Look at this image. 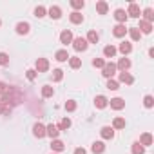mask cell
Returning <instances> with one entry per match:
<instances>
[{"instance_id":"cell-1","label":"cell","mask_w":154,"mask_h":154,"mask_svg":"<svg viewBox=\"0 0 154 154\" xmlns=\"http://www.w3.org/2000/svg\"><path fill=\"white\" fill-rule=\"evenodd\" d=\"M72 47H74L76 51H85V49H87V40L82 38V36L74 38V40H72Z\"/></svg>"},{"instance_id":"cell-2","label":"cell","mask_w":154,"mask_h":154,"mask_svg":"<svg viewBox=\"0 0 154 154\" xmlns=\"http://www.w3.org/2000/svg\"><path fill=\"white\" fill-rule=\"evenodd\" d=\"M114 72H116V65H114V63H105V65H103V72H102V74L105 76V78L111 80L112 76H114Z\"/></svg>"},{"instance_id":"cell-3","label":"cell","mask_w":154,"mask_h":154,"mask_svg":"<svg viewBox=\"0 0 154 154\" xmlns=\"http://www.w3.org/2000/svg\"><path fill=\"white\" fill-rule=\"evenodd\" d=\"M140 15H141V11H140V6L132 2V4L129 6V11H127V17H134V18H140Z\"/></svg>"},{"instance_id":"cell-4","label":"cell","mask_w":154,"mask_h":154,"mask_svg":"<svg viewBox=\"0 0 154 154\" xmlns=\"http://www.w3.org/2000/svg\"><path fill=\"white\" fill-rule=\"evenodd\" d=\"M45 134H47V136H51L53 140H56V138H58V134H60V129H58L56 125H53V123H51V125H47V127H45Z\"/></svg>"},{"instance_id":"cell-5","label":"cell","mask_w":154,"mask_h":154,"mask_svg":"<svg viewBox=\"0 0 154 154\" xmlns=\"http://www.w3.org/2000/svg\"><path fill=\"white\" fill-rule=\"evenodd\" d=\"M47 69H49V62L45 58H38L36 60V71L38 72H45Z\"/></svg>"},{"instance_id":"cell-6","label":"cell","mask_w":154,"mask_h":154,"mask_svg":"<svg viewBox=\"0 0 154 154\" xmlns=\"http://www.w3.org/2000/svg\"><path fill=\"white\" fill-rule=\"evenodd\" d=\"M33 134H35L36 138H44V136H45V125H42V123H35V127H33Z\"/></svg>"},{"instance_id":"cell-7","label":"cell","mask_w":154,"mask_h":154,"mask_svg":"<svg viewBox=\"0 0 154 154\" xmlns=\"http://www.w3.org/2000/svg\"><path fill=\"white\" fill-rule=\"evenodd\" d=\"M60 42H62V44H65V45H67V44H71V42H72V33H71L69 29L62 31V35H60Z\"/></svg>"},{"instance_id":"cell-8","label":"cell","mask_w":154,"mask_h":154,"mask_svg":"<svg viewBox=\"0 0 154 154\" xmlns=\"http://www.w3.org/2000/svg\"><path fill=\"white\" fill-rule=\"evenodd\" d=\"M112 33H114V36H116V38H122V36H125V33H127V29H125V24H118V26L112 29Z\"/></svg>"},{"instance_id":"cell-9","label":"cell","mask_w":154,"mask_h":154,"mask_svg":"<svg viewBox=\"0 0 154 154\" xmlns=\"http://www.w3.org/2000/svg\"><path fill=\"white\" fill-rule=\"evenodd\" d=\"M138 31H140V33L149 35V33L152 31V26H150L149 22H145V20H140V27H138Z\"/></svg>"},{"instance_id":"cell-10","label":"cell","mask_w":154,"mask_h":154,"mask_svg":"<svg viewBox=\"0 0 154 154\" xmlns=\"http://www.w3.org/2000/svg\"><path fill=\"white\" fill-rule=\"evenodd\" d=\"M111 107L116 109V111H120V109L125 107V102H123L122 98H112V100H111Z\"/></svg>"},{"instance_id":"cell-11","label":"cell","mask_w":154,"mask_h":154,"mask_svg":"<svg viewBox=\"0 0 154 154\" xmlns=\"http://www.w3.org/2000/svg\"><path fill=\"white\" fill-rule=\"evenodd\" d=\"M69 18H71V22H72V24H82V22H84V15H82V13H78V11L71 13V17H69Z\"/></svg>"},{"instance_id":"cell-12","label":"cell","mask_w":154,"mask_h":154,"mask_svg":"<svg viewBox=\"0 0 154 154\" xmlns=\"http://www.w3.org/2000/svg\"><path fill=\"white\" fill-rule=\"evenodd\" d=\"M49 17H51V18H60V17H62V9H60L58 6H51V8H49Z\"/></svg>"},{"instance_id":"cell-13","label":"cell","mask_w":154,"mask_h":154,"mask_svg":"<svg viewBox=\"0 0 154 154\" xmlns=\"http://www.w3.org/2000/svg\"><path fill=\"white\" fill-rule=\"evenodd\" d=\"M114 18H116L120 24H123V22L127 20V13H125L123 9H116V11H114Z\"/></svg>"},{"instance_id":"cell-14","label":"cell","mask_w":154,"mask_h":154,"mask_svg":"<svg viewBox=\"0 0 154 154\" xmlns=\"http://www.w3.org/2000/svg\"><path fill=\"white\" fill-rule=\"evenodd\" d=\"M94 103H96V107L98 109H103V107H107V103H109V100L105 98V96H96V100H94Z\"/></svg>"},{"instance_id":"cell-15","label":"cell","mask_w":154,"mask_h":154,"mask_svg":"<svg viewBox=\"0 0 154 154\" xmlns=\"http://www.w3.org/2000/svg\"><path fill=\"white\" fill-rule=\"evenodd\" d=\"M100 134H102V138H105V140H111V138L114 136V131H112V127H103V129L100 131Z\"/></svg>"},{"instance_id":"cell-16","label":"cell","mask_w":154,"mask_h":154,"mask_svg":"<svg viewBox=\"0 0 154 154\" xmlns=\"http://www.w3.org/2000/svg\"><path fill=\"white\" fill-rule=\"evenodd\" d=\"M91 150H93L94 154H102V152L105 150V145H103L102 141H94V143H93V147H91Z\"/></svg>"},{"instance_id":"cell-17","label":"cell","mask_w":154,"mask_h":154,"mask_svg":"<svg viewBox=\"0 0 154 154\" xmlns=\"http://www.w3.org/2000/svg\"><path fill=\"white\" fill-rule=\"evenodd\" d=\"M17 33H18V35H26V33H29V24H27V22H20V24L17 26Z\"/></svg>"},{"instance_id":"cell-18","label":"cell","mask_w":154,"mask_h":154,"mask_svg":"<svg viewBox=\"0 0 154 154\" xmlns=\"http://www.w3.org/2000/svg\"><path fill=\"white\" fill-rule=\"evenodd\" d=\"M116 67H120V69L125 72V71L131 67V60H129V58H120V62H118V65H116Z\"/></svg>"},{"instance_id":"cell-19","label":"cell","mask_w":154,"mask_h":154,"mask_svg":"<svg viewBox=\"0 0 154 154\" xmlns=\"http://www.w3.org/2000/svg\"><path fill=\"white\" fill-rule=\"evenodd\" d=\"M140 143H141L143 147H147V145H152V136H150L149 132L141 134V138H140Z\"/></svg>"},{"instance_id":"cell-20","label":"cell","mask_w":154,"mask_h":154,"mask_svg":"<svg viewBox=\"0 0 154 154\" xmlns=\"http://www.w3.org/2000/svg\"><path fill=\"white\" fill-rule=\"evenodd\" d=\"M51 147H53V150H56V152H62V150L65 149V143H63V141H60V140H53Z\"/></svg>"},{"instance_id":"cell-21","label":"cell","mask_w":154,"mask_h":154,"mask_svg":"<svg viewBox=\"0 0 154 154\" xmlns=\"http://www.w3.org/2000/svg\"><path fill=\"white\" fill-rule=\"evenodd\" d=\"M107 9H109V6H107V2H103V0H100V2L96 4V11H98L100 15H105Z\"/></svg>"},{"instance_id":"cell-22","label":"cell","mask_w":154,"mask_h":154,"mask_svg":"<svg viewBox=\"0 0 154 154\" xmlns=\"http://www.w3.org/2000/svg\"><path fill=\"white\" fill-rule=\"evenodd\" d=\"M103 54H105L107 58H112V56L116 54V47H114V45H105V47H103Z\"/></svg>"},{"instance_id":"cell-23","label":"cell","mask_w":154,"mask_h":154,"mask_svg":"<svg viewBox=\"0 0 154 154\" xmlns=\"http://www.w3.org/2000/svg\"><path fill=\"white\" fill-rule=\"evenodd\" d=\"M54 56H56V60H58V62H65V60L69 58V53H67L65 49H60V51H56V54H54Z\"/></svg>"},{"instance_id":"cell-24","label":"cell","mask_w":154,"mask_h":154,"mask_svg":"<svg viewBox=\"0 0 154 154\" xmlns=\"http://www.w3.org/2000/svg\"><path fill=\"white\" fill-rule=\"evenodd\" d=\"M143 152H145V147L140 141H134L132 143V154H143Z\"/></svg>"},{"instance_id":"cell-25","label":"cell","mask_w":154,"mask_h":154,"mask_svg":"<svg viewBox=\"0 0 154 154\" xmlns=\"http://www.w3.org/2000/svg\"><path fill=\"white\" fill-rule=\"evenodd\" d=\"M120 82H123V84H132L134 78H132L129 72H120Z\"/></svg>"},{"instance_id":"cell-26","label":"cell","mask_w":154,"mask_h":154,"mask_svg":"<svg viewBox=\"0 0 154 154\" xmlns=\"http://www.w3.org/2000/svg\"><path fill=\"white\" fill-rule=\"evenodd\" d=\"M118 49H120V51H122V53H123V54H129V53H131V51H132V45H131V44H129V42H122V44H120V47H118Z\"/></svg>"},{"instance_id":"cell-27","label":"cell","mask_w":154,"mask_h":154,"mask_svg":"<svg viewBox=\"0 0 154 154\" xmlns=\"http://www.w3.org/2000/svg\"><path fill=\"white\" fill-rule=\"evenodd\" d=\"M69 63H71L72 69H78V67L82 65V60H80V58H76V56H69Z\"/></svg>"},{"instance_id":"cell-28","label":"cell","mask_w":154,"mask_h":154,"mask_svg":"<svg viewBox=\"0 0 154 154\" xmlns=\"http://www.w3.org/2000/svg\"><path fill=\"white\" fill-rule=\"evenodd\" d=\"M143 17H145V22H149V24H150V22L154 20V11H152L150 8H147V9L143 11Z\"/></svg>"},{"instance_id":"cell-29","label":"cell","mask_w":154,"mask_h":154,"mask_svg":"<svg viewBox=\"0 0 154 154\" xmlns=\"http://www.w3.org/2000/svg\"><path fill=\"white\" fill-rule=\"evenodd\" d=\"M85 40H87V44H89V42H91V44H96V42H98V33H96V31H89Z\"/></svg>"},{"instance_id":"cell-30","label":"cell","mask_w":154,"mask_h":154,"mask_svg":"<svg viewBox=\"0 0 154 154\" xmlns=\"http://www.w3.org/2000/svg\"><path fill=\"white\" fill-rule=\"evenodd\" d=\"M53 93H54L53 87H49V85H44V87H42V96H44V98H51Z\"/></svg>"},{"instance_id":"cell-31","label":"cell","mask_w":154,"mask_h":154,"mask_svg":"<svg viewBox=\"0 0 154 154\" xmlns=\"http://www.w3.org/2000/svg\"><path fill=\"white\" fill-rule=\"evenodd\" d=\"M62 78H63V71H62V69H54V71H53V80H54V82H60Z\"/></svg>"},{"instance_id":"cell-32","label":"cell","mask_w":154,"mask_h":154,"mask_svg":"<svg viewBox=\"0 0 154 154\" xmlns=\"http://www.w3.org/2000/svg\"><path fill=\"white\" fill-rule=\"evenodd\" d=\"M129 33H131V38H132V40H140V36H141V33L138 31V27H131Z\"/></svg>"},{"instance_id":"cell-33","label":"cell","mask_w":154,"mask_h":154,"mask_svg":"<svg viewBox=\"0 0 154 154\" xmlns=\"http://www.w3.org/2000/svg\"><path fill=\"white\" fill-rule=\"evenodd\" d=\"M69 127H71V120H69V118H63V120L60 122V125H58L60 131H65V129H69Z\"/></svg>"},{"instance_id":"cell-34","label":"cell","mask_w":154,"mask_h":154,"mask_svg":"<svg viewBox=\"0 0 154 154\" xmlns=\"http://www.w3.org/2000/svg\"><path fill=\"white\" fill-rule=\"evenodd\" d=\"M112 125H114V129H123L125 127V120L123 118H114V123Z\"/></svg>"},{"instance_id":"cell-35","label":"cell","mask_w":154,"mask_h":154,"mask_svg":"<svg viewBox=\"0 0 154 154\" xmlns=\"http://www.w3.org/2000/svg\"><path fill=\"white\" fill-rule=\"evenodd\" d=\"M9 112H11V107L6 105L4 102H0V114H9Z\"/></svg>"},{"instance_id":"cell-36","label":"cell","mask_w":154,"mask_h":154,"mask_svg":"<svg viewBox=\"0 0 154 154\" xmlns=\"http://www.w3.org/2000/svg\"><path fill=\"white\" fill-rule=\"evenodd\" d=\"M71 6L74 9H82L84 8V0H71Z\"/></svg>"},{"instance_id":"cell-37","label":"cell","mask_w":154,"mask_h":154,"mask_svg":"<svg viewBox=\"0 0 154 154\" xmlns=\"http://www.w3.org/2000/svg\"><path fill=\"white\" fill-rule=\"evenodd\" d=\"M9 63V56L6 53H0V65H8Z\"/></svg>"},{"instance_id":"cell-38","label":"cell","mask_w":154,"mask_h":154,"mask_svg":"<svg viewBox=\"0 0 154 154\" xmlns=\"http://www.w3.org/2000/svg\"><path fill=\"white\" fill-rule=\"evenodd\" d=\"M44 15H45V8H44V6H38V8L35 9V17L40 18V17H44Z\"/></svg>"},{"instance_id":"cell-39","label":"cell","mask_w":154,"mask_h":154,"mask_svg":"<svg viewBox=\"0 0 154 154\" xmlns=\"http://www.w3.org/2000/svg\"><path fill=\"white\" fill-rule=\"evenodd\" d=\"M93 65H94V67H102V69H103L105 60H103V58H94V60H93Z\"/></svg>"},{"instance_id":"cell-40","label":"cell","mask_w":154,"mask_h":154,"mask_svg":"<svg viewBox=\"0 0 154 154\" xmlns=\"http://www.w3.org/2000/svg\"><path fill=\"white\" fill-rule=\"evenodd\" d=\"M143 103H145V107H149V109H150V107L154 105V98H152V96L149 94V96H145V100H143Z\"/></svg>"},{"instance_id":"cell-41","label":"cell","mask_w":154,"mask_h":154,"mask_svg":"<svg viewBox=\"0 0 154 154\" xmlns=\"http://www.w3.org/2000/svg\"><path fill=\"white\" fill-rule=\"evenodd\" d=\"M26 76H27V80H31V82H33V80L36 78V71H35V69H29V71L26 72Z\"/></svg>"},{"instance_id":"cell-42","label":"cell","mask_w":154,"mask_h":154,"mask_svg":"<svg viewBox=\"0 0 154 154\" xmlns=\"http://www.w3.org/2000/svg\"><path fill=\"white\" fill-rule=\"evenodd\" d=\"M107 87H109L111 91H116V89H118V82H114V80H109V82H107Z\"/></svg>"},{"instance_id":"cell-43","label":"cell","mask_w":154,"mask_h":154,"mask_svg":"<svg viewBox=\"0 0 154 154\" xmlns=\"http://www.w3.org/2000/svg\"><path fill=\"white\" fill-rule=\"evenodd\" d=\"M65 109H67L69 112H72V111L76 109V103H74V102H67V103H65Z\"/></svg>"},{"instance_id":"cell-44","label":"cell","mask_w":154,"mask_h":154,"mask_svg":"<svg viewBox=\"0 0 154 154\" xmlns=\"http://www.w3.org/2000/svg\"><path fill=\"white\" fill-rule=\"evenodd\" d=\"M6 89H8V85H6L4 82H0V94H4V93H6Z\"/></svg>"},{"instance_id":"cell-45","label":"cell","mask_w":154,"mask_h":154,"mask_svg":"<svg viewBox=\"0 0 154 154\" xmlns=\"http://www.w3.org/2000/svg\"><path fill=\"white\" fill-rule=\"evenodd\" d=\"M74 154H87V152H85V149H76Z\"/></svg>"},{"instance_id":"cell-46","label":"cell","mask_w":154,"mask_h":154,"mask_svg":"<svg viewBox=\"0 0 154 154\" xmlns=\"http://www.w3.org/2000/svg\"><path fill=\"white\" fill-rule=\"evenodd\" d=\"M0 24H2V22H0Z\"/></svg>"}]
</instances>
